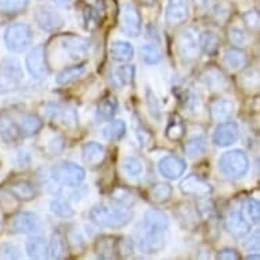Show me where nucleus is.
Returning <instances> with one entry per match:
<instances>
[{
    "mask_svg": "<svg viewBox=\"0 0 260 260\" xmlns=\"http://www.w3.org/2000/svg\"><path fill=\"white\" fill-rule=\"evenodd\" d=\"M169 226L167 214L151 209L146 211L145 219L134 232V243L138 249L147 255H154L165 248V232Z\"/></svg>",
    "mask_w": 260,
    "mask_h": 260,
    "instance_id": "obj_1",
    "label": "nucleus"
},
{
    "mask_svg": "<svg viewBox=\"0 0 260 260\" xmlns=\"http://www.w3.org/2000/svg\"><path fill=\"white\" fill-rule=\"evenodd\" d=\"M133 217V213L128 211L127 209H124V207L111 209L108 206L100 205L94 206L93 209L90 210V219L94 223H97L99 226H104V228L119 229V228L128 225Z\"/></svg>",
    "mask_w": 260,
    "mask_h": 260,
    "instance_id": "obj_2",
    "label": "nucleus"
},
{
    "mask_svg": "<svg viewBox=\"0 0 260 260\" xmlns=\"http://www.w3.org/2000/svg\"><path fill=\"white\" fill-rule=\"evenodd\" d=\"M218 167L222 175L229 179L237 180L247 175L249 169V159L243 150H231L221 155Z\"/></svg>",
    "mask_w": 260,
    "mask_h": 260,
    "instance_id": "obj_3",
    "label": "nucleus"
},
{
    "mask_svg": "<svg viewBox=\"0 0 260 260\" xmlns=\"http://www.w3.org/2000/svg\"><path fill=\"white\" fill-rule=\"evenodd\" d=\"M33 41V31L31 27L26 23L18 22L10 25L5 31L6 48L10 52L19 53L23 52Z\"/></svg>",
    "mask_w": 260,
    "mask_h": 260,
    "instance_id": "obj_4",
    "label": "nucleus"
},
{
    "mask_svg": "<svg viewBox=\"0 0 260 260\" xmlns=\"http://www.w3.org/2000/svg\"><path fill=\"white\" fill-rule=\"evenodd\" d=\"M52 177L66 187H78L85 180L86 172L75 162L64 161L52 168Z\"/></svg>",
    "mask_w": 260,
    "mask_h": 260,
    "instance_id": "obj_5",
    "label": "nucleus"
},
{
    "mask_svg": "<svg viewBox=\"0 0 260 260\" xmlns=\"http://www.w3.org/2000/svg\"><path fill=\"white\" fill-rule=\"evenodd\" d=\"M23 79L21 63L15 57H5L0 61V93L17 89Z\"/></svg>",
    "mask_w": 260,
    "mask_h": 260,
    "instance_id": "obj_6",
    "label": "nucleus"
},
{
    "mask_svg": "<svg viewBox=\"0 0 260 260\" xmlns=\"http://www.w3.org/2000/svg\"><path fill=\"white\" fill-rule=\"evenodd\" d=\"M35 21L40 29L48 33L57 31L64 26V18L49 5L39 6L35 11Z\"/></svg>",
    "mask_w": 260,
    "mask_h": 260,
    "instance_id": "obj_7",
    "label": "nucleus"
},
{
    "mask_svg": "<svg viewBox=\"0 0 260 260\" xmlns=\"http://www.w3.org/2000/svg\"><path fill=\"white\" fill-rule=\"evenodd\" d=\"M199 39L193 29H187L181 31L177 40V52L180 59L184 63H193L199 57Z\"/></svg>",
    "mask_w": 260,
    "mask_h": 260,
    "instance_id": "obj_8",
    "label": "nucleus"
},
{
    "mask_svg": "<svg viewBox=\"0 0 260 260\" xmlns=\"http://www.w3.org/2000/svg\"><path fill=\"white\" fill-rule=\"evenodd\" d=\"M26 69L30 77L35 79H43L48 75V61H47V51L44 45H37L26 56Z\"/></svg>",
    "mask_w": 260,
    "mask_h": 260,
    "instance_id": "obj_9",
    "label": "nucleus"
},
{
    "mask_svg": "<svg viewBox=\"0 0 260 260\" xmlns=\"http://www.w3.org/2000/svg\"><path fill=\"white\" fill-rule=\"evenodd\" d=\"M180 191L187 197H193L198 199L209 198L213 193L211 184L198 175H189L180 183Z\"/></svg>",
    "mask_w": 260,
    "mask_h": 260,
    "instance_id": "obj_10",
    "label": "nucleus"
},
{
    "mask_svg": "<svg viewBox=\"0 0 260 260\" xmlns=\"http://www.w3.org/2000/svg\"><path fill=\"white\" fill-rule=\"evenodd\" d=\"M225 228L228 233L235 239H244L249 235L252 229V223L240 210H232L225 219Z\"/></svg>",
    "mask_w": 260,
    "mask_h": 260,
    "instance_id": "obj_11",
    "label": "nucleus"
},
{
    "mask_svg": "<svg viewBox=\"0 0 260 260\" xmlns=\"http://www.w3.org/2000/svg\"><path fill=\"white\" fill-rule=\"evenodd\" d=\"M189 18V6L187 0H169L165 10V21L171 27L185 23Z\"/></svg>",
    "mask_w": 260,
    "mask_h": 260,
    "instance_id": "obj_12",
    "label": "nucleus"
},
{
    "mask_svg": "<svg viewBox=\"0 0 260 260\" xmlns=\"http://www.w3.org/2000/svg\"><path fill=\"white\" fill-rule=\"evenodd\" d=\"M239 137V125L233 123V121H226V123H221L215 128L213 135V142L214 145L219 146V147H228V146L236 143Z\"/></svg>",
    "mask_w": 260,
    "mask_h": 260,
    "instance_id": "obj_13",
    "label": "nucleus"
},
{
    "mask_svg": "<svg viewBox=\"0 0 260 260\" xmlns=\"http://www.w3.org/2000/svg\"><path fill=\"white\" fill-rule=\"evenodd\" d=\"M14 231L21 235H36L41 231V221L37 214L23 211L14 218Z\"/></svg>",
    "mask_w": 260,
    "mask_h": 260,
    "instance_id": "obj_14",
    "label": "nucleus"
},
{
    "mask_svg": "<svg viewBox=\"0 0 260 260\" xmlns=\"http://www.w3.org/2000/svg\"><path fill=\"white\" fill-rule=\"evenodd\" d=\"M121 27L125 35L138 37L142 31V17L134 5H125L123 9Z\"/></svg>",
    "mask_w": 260,
    "mask_h": 260,
    "instance_id": "obj_15",
    "label": "nucleus"
},
{
    "mask_svg": "<svg viewBox=\"0 0 260 260\" xmlns=\"http://www.w3.org/2000/svg\"><path fill=\"white\" fill-rule=\"evenodd\" d=\"M158 169L165 179L176 180L179 179L180 176L184 175V172L187 169V164L183 158L175 157V155H168V157L162 158L159 164H158Z\"/></svg>",
    "mask_w": 260,
    "mask_h": 260,
    "instance_id": "obj_16",
    "label": "nucleus"
},
{
    "mask_svg": "<svg viewBox=\"0 0 260 260\" xmlns=\"http://www.w3.org/2000/svg\"><path fill=\"white\" fill-rule=\"evenodd\" d=\"M61 48L67 52V55L70 56V59L78 60L81 59L82 56H85L87 53L90 48V41L87 39L79 37V36H66L61 39L60 43Z\"/></svg>",
    "mask_w": 260,
    "mask_h": 260,
    "instance_id": "obj_17",
    "label": "nucleus"
},
{
    "mask_svg": "<svg viewBox=\"0 0 260 260\" xmlns=\"http://www.w3.org/2000/svg\"><path fill=\"white\" fill-rule=\"evenodd\" d=\"M119 240L115 236H101L94 244V251L101 259L119 257Z\"/></svg>",
    "mask_w": 260,
    "mask_h": 260,
    "instance_id": "obj_18",
    "label": "nucleus"
},
{
    "mask_svg": "<svg viewBox=\"0 0 260 260\" xmlns=\"http://www.w3.org/2000/svg\"><path fill=\"white\" fill-rule=\"evenodd\" d=\"M22 138L21 129L13 117L5 115L0 119V139L7 143V145H13L17 143Z\"/></svg>",
    "mask_w": 260,
    "mask_h": 260,
    "instance_id": "obj_19",
    "label": "nucleus"
},
{
    "mask_svg": "<svg viewBox=\"0 0 260 260\" xmlns=\"http://www.w3.org/2000/svg\"><path fill=\"white\" fill-rule=\"evenodd\" d=\"M26 252L31 259H47L49 257V244L43 236L33 235L26 241Z\"/></svg>",
    "mask_w": 260,
    "mask_h": 260,
    "instance_id": "obj_20",
    "label": "nucleus"
},
{
    "mask_svg": "<svg viewBox=\"0 0 260 260\" xmlns=\"http://www.w3.org/2000/svg\"><path fill=\"white\" fill-rule=\"evenodd\" d=\"M82 157H83V161L86 164L95 167V165L103 164L105 157H107V150L97 142H87L82 147Z\"/></svg>",
    "mask_w": 260,
    "mask_h": 260,
    "instance_id": "obj_21",
    "label": "nucleus"
},
{
    "mask_svg": "<svg viewBox=\"0 0 260 260\" xmlns=\"http://www.w3.org/2000/svg\"><path fill=\"white\" fill-rule=\"evenodd\" d=\"M203 81L210 90H217V91H225L229 89V81L226 79L221 70H218L214 66H210L203 73Z\"/></svg>",
    "mask_w": 260,
    "mask_h": 260,
    "instance_id": "obj_22",
    "label": "nucleus"
},
{
    "mask_svg": "<svg viewBox=\"0 0 260 260\" xmlns=\"http://www.w3.org/2000/svg\"><path fill=\"white\" fill-rule=\"evenodd\" d=\"M235 112V104L231 100L219 99L215 100L210 105V115L214 121H226L229 120Z\"/></svg>",
    "mask_w": 260,
    "mask_h": 260,
    "instance_id": "obj_23",
    "label": "nucleus"
},
{
    "mask_svg": "<svg viewBox=\"0 0 260 260\" xmlns=\"http://www.w3.org/2000/svg\"><path fill=\"white\" fill-rule=\"evenodd\" d=\"M135 69L134 66H120L116 70L111 71L109 74V83L113 89H123L127 85H129L134 79Z\"/></svg>",
    "mask_w": 260,
    "mask_h": 260,
    "instance_id": "obj_24",
    "label": "nucleus"
},
{
    "mask_svg": "<svg viewBox=\"0 0 260 260\" xmlns=\"http://www.w3.org/2000/svg\"><path fill=\"white\" fill-rule=\"evenodd\" d=\"M9 192L18 201L29 202L33 201L37 197V188L35 184H31L30 181L26 180H19L15 181L9 187Z\"/></svg>",
    "mask_w": 260,
    "mask_h": 260,
    "instance_id": "obj_25",
    "label": "nucleus"
},
{
    "mask_svg": "<svg viewBox=\"0 0 260 260\" xmlns=\"http://www.w3.org/2000/svg\"><path fill=\"white\" fill-rule=\"evenodd\" d=\"M221 39L214 31H209L207 30V31H203L199 36V48L209 57H213V56L217 55L219 49H221Z\"/></svg>",
    "mask_w": 260,
    "mask_h": 260,
    "instance_id": "obj_26",
    "label": "nucleus"
},
{
    "mask_svg": "<svg viewBox=\"0 0 260 260\" xmlns=\"http://www.w3.org/2000/svg\"><path fill=\"white\" fill-rule=\"evenodd\" d=\"M44 121L40 119L37 115H26L22 117V121L19 124L21 135L25 138L35 137L43 129Z\"/></svg>",
    "mask_w": 260,
    "mask_h": 260,
    "instance_id": "obj_27",
    "label": "nucleus"
},
{
    "mask_svg": "<svg viewBox=\"0 0 260 260\" xmlns=\"http://www.w3.org/2000/svg\"><path fill=\"white\" fill-rule=\"evenodd\" d=\"M134 47L127 41H115L111 47L112 59L117 63H127L134 57Z\"/></svg>",
    "mask_w": 260,
    "mask_h": 260,
    "instance_id": "obj_28",
    "label": "nucleus"
},
{
    "mask_svg": "<svg viewBox=\"0 0 260 260\" xmlns=\"http://www.w3.org/2000/svg\"><path fill=\"white\" fill-rule=\"evenodd\" d=\"M225 61L233 70L245 69L249 63L247 53L240 48H229L225 53Z\"/></svg>",
    "mask_w": 260,
    "mask_h": 260,
    "instance_id": "obj_29",
    "label": "nucleus"
},
{
    "mask_svg": "<svg viewBox=\"0 0 260 260\" xmlns=\"http://www.w3.org/2000/svg\"><path fill=\"white\" fill-rule=\"evenodd\" d=\"M116 112H117V103H116V100L113 97H107V99H104L101 101V104L97 108L95 120H97V123L109 121L111 119H113Z\"/></svg>",
    "mask_w": 260,
    "mask_h": 260,
    "instance_id": "obj_30",
    "label": "nucleus"
},
{
    "mask_svg": "<svg viewBox=\"0 0 260 260\" xmlns=\"http://www.w3.org/2000/svg\"><path fill=\"white\" fill-rule=\"evenodd\" d=\"M85 73L86 64H77V66H73V67H70V69L63 70V71L57 75V78H56V83L60 86H67L70 85V83H73V82L77 81V79H79Z\"/></svg>",
    "mask_w": 260,
    "mask_h": 260,
    "instance_id": "obj_31",
    "label": "nucleus"
},
{
    "mask_svg": "<svg viewBox=\"0 0 260 260\" xmlns=\"http://www.w3.org/2000/svg\"><path fill=\"white\" fill-rule=\"evenodd\" d=\"M67 241L60 233H53L49 241V257L52 259H64L69 255Z\"/></svg>",
    "mask_w": 260,
    "mask_h": 260,
    "instance_id": "obj_32",
    "label": "nucleus"
},
{
    "mask_svg": "<svg viewBox=\"0 0 260 260\" xmlns=\"http://www.w3.org/2000/svg\"><path fill=\"white\" fill-rule=\"evenodd\" d=\"M125 133H127V124L124 120H113L103 129L104 138L111 142L120 141L125 135Z\"/></svg>",
    "mask_w": 260,
    "mask_h": 260,
    "instance_id": "obj_33",
    "label": "nucleus"
},
{
    "mask_svg": "<svg viewBox=\"0 0 260 260\" xmlns=\"http://www.w3.org/2000/svg\"><path fill=\"white\" fill-rule=\"evenodd\" d=\"M184 134H185V124H184L183 119L179 115H173L168 123L165 135L169 141L176 142L180 141L184 137Z\"/></svg>",
    "mask_w": 260,
    "mask_h": 260,
    "instance_id": "obj_34",
    "label": "nucleus"
},
{
    "mask_svg": "<svg viewBox=\"0 0 260 260\" xmlns=\"http://www.w3.org/2000/svg\"><path fill=\"white\" fill-rule=\"evenodd\" d=\"M184 150H185V154H187L188 157H201V155L206 154V151H207V142H206L205 138L202 137L191 138L185 143V146H184Z\"/></svg>",
    "mask_w": 260,
    "mask_h": 260,
    "instance_id": "obj_35",
    "label": "nucleus"
},
{
    "mask_svg": "<svg viewBox=\"0 0 260 260\" xmlns=\"http://www.w3.org/2000/svg\"><path fill=\"white\" fill-rule=\"evenodd\" d=\"M30 0H0V11L7 15H18L23 13Z\"/></svg>",
    "mask_w": 260,
    "mask_h": 260,
    "instance_id": "obj_36",
    "label": "nucleus"
},
{
    "mask_svg": "<svg viewBox=\"0 0 260 260\" xmlns=\"http://www.w3.org/2000/svg\"><path fill=\"white\" fill-rule=\"evenodd\" d=\"M142 60L147 64H158L164 59L162 49L157 44H146L141 49Z\"/></svg>",
    "mask_w": 260,
    "mask_h": 260,
    "instance_id": "obj_37",
    "label": "nucleus"
},
{
    "mask_svg": "<svg viewBox=\"0 0 260 260\" xmlns=\"http://www.w3.org/2000/svg\"><path fill=\"white\" fill-rule=\"evenodd\" d=\"M111 199L119 207H124V209L131 207L135 203V201H137V198H135L133 192L128 191L125 188H116L115 191L112 192Z\"/></svg>",
    "mask_w": 260,
    "mask_h": 260,
    "instance_id": "obj_38",
    "label": "nucleus"
},
{
    "mask_svg": "<svg viewBox=\"0 0 260 260\" xmlns=\"http://www.w3.org/2000/svg\"><path fill=\"white\" fill-rule=\"evenodd\" d=\"M172 187L169 184L165 183H158L157 185H154L151 188V192H150V197L155 203H165L171 199L172 197Z\"/></svg>",
    "mask_w": 260,
    "mask_h": 260,
    "instance_id": "obj_39",
    "label": "nucleus"
},
{
    "mask_svg": "<svg viewBox=\"0 0 260 260\" xmlns=\"http://www.w3.org/2000/svg\"><path fill=\"white\" fill-rule=\"evenodd\" d=\"M51 211L59 218H71L75 214L73 207L64 199H53L51 202Z\"/></svg>",
    "mask_w": 260,
    "mask_h": 260,
    "instance_id": "obj_40",
    "label": "nucleus"
},
{
    "mask_svg": "<svg viewBox=\"0 0 260 260\" xmlns=\"http://www.w3.org/2000/svg\"><path fill=\"white\" fill-rule=\"evenodd\" d=\"M244 215L249 219L251 223H257L260 219V205L253 198H248L244 206Z\"/></svg>",
    "mask_w": 260,
    "mask_h": 260,
    "instance_id": "obj_41",
    "label": "nucleus"
},
{
    "mask_svg": "<svg viewBox=\"0 0 260 260\" xmlns=\"http://www.w3.org/2000/svg\"><path fill=\"white\" fill-rule=\"evenodd\" d=\"M124 171L131 177H139L143 173V165L142 162L135 157H127L123 162Z\"/></svg>",
    "mask_w": 260,
    "mask_h": 260,
    "instance_id": "obj_42",
    "label": "nucleus"
},
{
    "mask_svg": "<svg viewBox=\"0 0 260 260\" xmlns=\"http://www.w3.org/2000/svg\"><path fill=\"white\" fill-rule=\"evenodd\" d=\"M83 19H85L86 27L89 30H94L100 25V14L97 10H94L90 6H86L83 10Z\"/></svg>",
    "mask_w": 260,
    "mask_h": 260,
    "instance_id": "obj_43",
    "label": "nucleus"
},
{
    "mask_svg": "<svg viewBox=\"0 0 260 260\" xmlns=\"http://www.w3.org/2000/svg\"><path fill=\"white\" fill-rule=\"evenodd\" d=\"M231 9L229 6H226L225 3H219L215 5L213 9V17L215 19L218 25H223L229 18H231Z\"/></svg>",
    "mask_w": 260,
    "mask_h": 260,
    "instance_id": "obj_44",
    "label": "nucleus"
},
{
    "mask_svg": "<svg viewBox=\"0 0 260 260\" xmlns=\"http://www.w3.org/2000/svg\"><path fill=\"white\" fill-rule=\"evenodd\" d=\"M61 119H63L64 125L71 128V129L77 128L78 124H79V117H78L77 109L73 107H67L64 109L63 113H61Z\"/></svg>",
    "mask_w": 260,
    "mask_h": 260,
    "instance_id": "obj_45",
    "label": "nucleus"
},
{
    "mask_svg": "<svg viewBox=\"0 0 260 260\" xmlns=\"http://www.w3.org/2000/svg\"><path fill=\"white\" fill-rule=\"evenodd\" d=\"M229 41L233 45H236V47H244L249 41V37H248V35L244 30L237 29V27H232L229 30Z\"/></svg>",
    "mask_w": 260,
    "mask_h": 260,
    "instance_id": "obj_46",
    "label": "nucleus"
},
{
    "mask_svg": "<svg viewBox=\"0 0 260 260\" xmlns=\"http://www.w3.org/2000/svg\"><path fill=\"white\" fill-rule=\"evenodd\" d=\"M146 103L149 107V111L155 120L161 119V109H159V104L157 101V97L154 95V93L147 87L146 90Z\"/></svg>",
    "mask_w": 260,
    "mask_h": 260,
    "instance_id": "obj_47",
    "label": "nucleus"
},
{
    "mask_svg": "<svg viewBox=\"0 0 260 260\" xmlns=\"http://www.w3.org/2000/svg\"><path fill=\"white\" fill-rule=\"evenodd\" d=\"M21 257V251L18 249V247H15L14 244L11 243H5L2 244L0 247V259H19Z\"/></svg>",
    "mask_w": 260,
    "mask_h": 260,
    "instance_id": "obj_48",
    "label": "nucleus"
},
{
    "mask_svg": "<svg viewBox=\"0 0 260 260\" xmlns=\"http://www.w3.org/2000/svg\"><path fill=\"white\" fill-rule=\"evenodd\" d=\"M244 23L247 26L249 31H257L259 29V13L256 11V10H251V11H247V13L244 14Z\"/></svg>",
    "mask_w": 260,
    "mask_h": 260,
    "instance_id": "obj_49",
    "label": "nucleus"
},
{
    "mask_svg": "<svg viewBox=\"0 0 260 260\" xmlns=\"http://www.w3.org/2000/svg\"><path fill=\"white\" fill-rule=\"evenodd\" d=\"M217 259L219 260H239L241 259V256L236 249L233 248H223L222 251L217 253Z\"/></svg>",
    "mask_w": 260,
    "mask_h": 260,
    "instance_id": "obj_50",
    "label": "nucleus"
},
{
    "mask_svg": "<svg viewBox=\"0 0 260 260\" xmlns=\"http://www.w3.org/2000/svg\"><path fill=\"white\" fill-rule=\"evenodd\" d=\"M64 147H66V145H64L63 138L60 137L53 138V139L49 142V145H48V149H49V151H51L53 155H59V154L63 153Z\"/></svg>",
    "mask_w": 260,
    "mask_h": 260,
    "instance_id": "obj_51",
    "label": "nucleus"
},
{
    "mask_svg": "<svg viewBox=\"0 0 260 260\" xmlns=\"http://www.w3.org/2000/svg\"><path fill=\"white\" fill-rule=\"evenodd\" d=\"M259 231H256L255 233H253V236H252L251 239H249V241H248L247 244H245V248H247L248 251L249 252H253V253H259Z\"/></svg>",
    "mask_w": 260,
    "mask_h": 260,
    "instance_id": "obj_52",
    "label": "nucleus"
},
{
    "mask_svg": "<svg viewBox=\"0 0 260 260\" xmlns=\"http://www.w3.org/2000/svg\"><path fill=\"white\" fill-rule=\"evenodd\" d=\"M30 162H31V157H30V154L25 150H19L18 151L17 155V164L19 168H27L30 165Z\"/></svg>",
    "mask_w": 260,
    "mask_h": 260,
    "instance_id": "obj_53",
    "label": "nucleus"
},
{
    "mask_svg": "<svg viewBox=\"0 0 260 260\" xmlns=\"http://www.w3.org/2000/svg\"><path fill=\"white\" fill-rule=\"evenodd\" d=\"M56 3V6H59V7H67L73 3V0H53Z\"/></svg>",
    "mask_w": 260,
    "mask_h": 260,
    "instance_id": "obj_54",
    "label": "nucleus"
},
{
    "mask_svg": "<svg viewBox=\"0 0 260 260\" xmlns=\"http://www.w3.org/2000/svg\"><path fill=\"white\" fill-rule=\"evenodd\" d=\"M141 2L142 5H145V6H153L157 0H139Z\"/></svg>",
    "mask_w": 260,
    "mask_h": 260,
    "instance_id": "obj_55",
    "label": "nucleus"
},
{
    "mask_svg": "<svg viewBox=\"0 0 260 260\" xmlns=\"http://www.w3.org/2000/svg\"><path fill=\"white\" fill-rule=\"evenodd\" d=\"M193 2H195L197 6H199V7H203V6H206L209 3V0H193Z\"/></svg>",
    "mask_w": 260,
    "mask_h": 260,
    "instance_id": "obj_56",
    "label": "nucleus"
},
{
    "mask_svg": "<svg viewBox=\"0 0 260 260\" xmlns=\"http://www.w3.org/2000/svg\"><path fill=\"white\" fill-rule=\"evenodd\" d=\"M247 259L248 260H259L260 256H259V253H253V255H248Z\"/></svg>",
    "mask_w": 260,
    "mask_h": 260,
    "instance_id": "obj_57",
    "label": "nucleus"
},
{
    "mask_svg": "<svg viewBox=\"0 0 260 260\" xmlns=\"http://www.w3.org/2000/svg\"><path fill=\"white\" fill-rule=\"evenodd\" d=\"M3 228V218H2V213H0V229Z\"/></svg>",
    "mask_w": 260,
    "mask_h": 260,
    "instance_id": "obj_58",
    "label": "nucleus"
}]
</instances>
